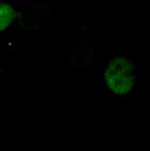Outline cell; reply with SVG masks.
I'll list each match as a JSON object with an SVG mask.
<instances>
[{"label":"cell","instance_id":"6da1fadb","mask_svg":"<svg viewBox=\"0 0 150 151\" xmlns=\"http://www.w3.org/2000/svg\"><path fill=\"white\" fill-rule=\"evenodd\" d=\"M101 76L107 90L119 97L132 95L138 83L135 65L124 54H117L108 60L101 68Z\"/></svg>","mask_w":150,"mask_h":151},{"label":"cell","instance_id":"7a4b0ae2","mask_svg":"<svg viewBox=\"0 0 150 151\" xmlns=\"http://www.w3.org/2000/svg\"><path fill=\"white\" fill-rule=\"evenodd\" d=\"M19 10L10 1H0V35L8 32L16 23Z\"/></svg>","mask_w":150,"mask_h":151}]
</instances>
